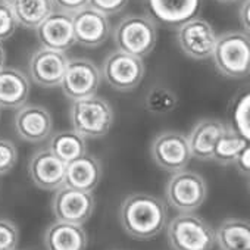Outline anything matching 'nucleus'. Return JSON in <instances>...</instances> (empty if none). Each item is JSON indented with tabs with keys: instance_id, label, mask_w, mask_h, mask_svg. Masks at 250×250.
Returning a JSON list of instances; mask_svg holds the SVG:
<instances>
[{
	"instance_id": "obj_11",
	"label": "nucleus",
	"mask_w": 250,
	"mask_h": 250,
	"mask_svg": "<svg viewBox=\"0 0 250 250\" xmlns=\"http://www.w3.org/2000/svg\"><path fill=\"white\" fill-rule=\"evenodd\" d=\"M94 196L90 191L62 186L55 190L52 199V212L56 221L83 225L94 212Z\"/></svg>"
},
{
	"instance_id": "obj_7",
	"label": "nucleus",
	"mask_w": 250,
	"mask_h": 250,
	"mask_svg": "<svg viewBox=\"0 0 250 250\" xmlns=\"http://www.w3.org/2000/svg\"><path fill=\"white\" fill-rule=\"evenodd\" d=\"M100 74L113 90L125 93L140 85L145 77V63L143 59L116 49L103 61Z\"/></svg>"
},
{
	"instance_id": "obj_20",
	"label": "nucleus",
	"mask_w": 250,
	"mask_h": 250,
	"mask_svg": "<svg viewBox=\"0 0 250 250\" xmlns=\"http://www.w3.org/2000/svg\"><path fill=\"white\" fill-rule=\"evenodd\" d=\"M30 80L17 69L3 66L0 69V109H20L30 96Z\"/></svg>"
},
{
	"instance_id": "obj_5",
	"label": "nucleus",
	"mask_w": 250,
	"mask_h": 250,
	"mask_svg": "<svg viewBox=\"0 0 250 250\" xmlns=\"http://www.w3.org/2000/svg\"><path fill=\"white\" fill-rule=\"evenodd\" d=\"M158 42L155 21L146 15H128L113 30V43L118 50L140 59L149 56Z\"/></svg>"
},
{
	"instance_id": "obj_6",
	"label": "nucleus",
	"mask_w": 250,
	"mask_h": 250,
	"mask_svg": "<svg viewBox=\"0 0 250 250\" xmlns=\"http://www.w3.org/2000/svg\"><path fill=\"white\" fill-rule=\"evenodd\" d=\"M165 197L168 205L180 213L196 212L208 197V186L200 174L181 169L171 174L165 187Z\"/></svg>"
},
{
	"instance_id": "obj_1",
	"label": "nucleus",
	"mask_w": 250,
	"mask_h": 250,
	"mask_svg": "<svg viewBox=\"0 0 250 250\" xmlns=\"http://www.w3.org/2000/svg\"><path fill=\"white\" fill-rule=\"evenodd\" d=\"M167 205L156 196L133 193L127 196L119 208V222L131 238L152 240L167 227Z\"/></svg>"
},
{
	"instance_id": "obj_3",
	"label": "nucleus",
	"mask_w": 250,
	"mask_h": 250,
	"mask_svg": "<svg viewBox=\"0 0 250 250\" xmlns=\"http://www.w3.org/2000/svg\"><path fill=\"white\" fill-rule=\"evenodd\" d=\"M171 250H213L215 231L212 225L194 212L178 213L167 227Z\"/></svg>"
},
{
	"instance_id": "obj_21",
	"label": "nucleus",
	"mask_w": 250,
	"mask_h": 250,
	"mask_svg": "<svg viewBox=\"0 0 250 250\" xmlns=\"http://www.w3.org/2000/svg\"><path fill=\"white\" fill-rule=\"evenodd\" d=\"M46 250H85L87 232L83 225L55 221L44 232Z\"/></svg>"
},
{
	"instance_id": "obj_10",
	"label": "nucleus",
	"mask_w": 250,
	"mask_h": 250,
	"mask_svg": "<svg viewBox=\"0 0 250 250\" xmlns=\"http://www.w3.org/2000/svg\"><path fill=\"white\" fill-rule=\"evenodd\" d=\"M102 83V74L97 65L87 58H74L68 61L61 88L63 94L77 100L97 93Z\"/></svg>"
},
{
	"instance_id": "obj_13",
	"label": "nucleus",
	"mask_w": 250,
	"mask_h": 250,
	"mask_svg": "<svg viewBox=\"0 0 250 250\" xmlns=\"http://www.w3.org/2000/svg\"><path fill=\"white\" fill-rule=\"evenodd\" d=\"M28 174L36 187L55 191L65 186L66 164L61 161L49 147L33 153L28 162Z\"/></svg>"
},
{
	"instance_id": "obj_33",
	"label": "nucleus",
	"mask_w": 250,
	"mask_h": 250,
	"mask_svg": "<svg viewBox=\"0 0 250 250\" xmlns=\"http://www.w3.org/2000/svg\"><path fill=\"white\" fill-rule=\"evenodd\" d=\"M232 165L237 168V171L243 177H249V171H250V147L249 146H246L240 152V155L237 156V159L234 161Z\"/></svg>"
},
{
	"instance_id": "obj_14",
	"label": "nucleus",
	"mask_w": 250,
	"mask_h": 250,
	"mask_svg": "<svg viewBox=\"0 0 250 250\" xmlns=\"http://www.w3.org/2000/svg\"><path fill=\"white\" fill-rule=\"evenodd\" d=\"M17 134L28 143H42L47 140L53 130L50 112L40 104H24L18 109L15 119Z\"/></svg>"
},
{
	"instance_id": "obj_17",
	"label": "nucleus",
	"mask_w": 250,
	"mask_h": 250,
	"mask_svg": "<svg viewBox=\"0 0 250 250\" xmlns=\"http://www.w3.org/2000/svg\"><path fill=\"white\" fill-rule=\"evenodd\" d=\"M227 125L216 118L200 119L187 136L191 158L197 161H210L213 147Z\"/></svg>"
},
{
	"instance_id": "obj_24",
	"label": "nucleus",
	"mask_w": 250,
	"mask_h": 250,
	"mask_svg": "<svg viewBox=\"0 0 250 250\" xmlns=\"http://www.w3.org/2000/svg\"><path fill=\"white\" fill-rule=\"evenodd\" d=\"M49 149L65 164L75 161L77 158L87 153V143L83 136L74 130L58 131L50 137Z\"/></svg>"
},
{
	"instance_id": "obj_28",
	"label": "nucleus",
	"mask_w": 250,
	"mask_h": 250,
	"mask_svg": "<svg viewBox=\"0 0 250 250\" xmlns=\"http://www.w3.org/2000/svg\"><path fill=\"white\" fill-rule=\"evenodd\" d=\"M18 22L12 5L0 0V43L11 39L17 31Z\"/></svg>"
},
{
	"instance_id": "obj_32",
	"label": "nucleus",
	"mask_w": 250,
	"mask_h": 250,
	"mask_svg": "<svg viewBox=\"0 0 250 250\" xmlns=\"http://www.w3.org/2000/svg\"><path fill=\"white\" fill-rule=\"evenodd\" d=\"M52 2H53L56 11L72 15V14L78 12L80 9L88 6L90 0H52Z\"/></svg>"
},
{
	"instance_id": "obj_2",
	"label": "nucleus",
	"mask_w": 250,
	"mask_h": 250,
	"mask_svg": "<svg viewBox=\"0 0 250 250\" xmlns=\"http://www.w3.org/2000/svg\"><path fill=\"white\" fill-rule=\"evenodd\" d=\"M69 118L72 130L84 139H100L110 131L115 112L106 99L93 94L72 100Z\"/></svg>"
},
{
	"instance_id": "obj_31",
	"label": "nucleus",
	"mask_w": 250,
	"mask_h": 250,
	"mask_svg": "<svg viewBox=\"0 0 250 250\" xmlns=\"http://www.w3.org/2000/svg\"><path fill=\"white\" fill-rule=\"evenodd\" d=\"M127 3H128V0H90L88 6L109 17V15H115L121 12L127 6Z\"/></svg>"
},
{
	"instance_id": "obj_29",
	"label": "nucleus",
	"mask_w": 250,
	"mask_h": 250,
	"mask_svg": "<svg viewBox=\"0 0 250 250\" xmlns=\"http://www.w3.org/2000/svg\"><path fill=\"white\" fill-rule=\"evenodd\" d=\"M18 241V227L9 219L0 218V250H17Z\"/></svg>"
},
{
	"instance_id": "obj_22",
	"label": "nucleus",
	"mask_w": 250,
	"mask_h": 250,
	"mask_svg": "<svg viewBox=\"0 0 250 250\" xmlns=\"http://www.w3.org/2000/svg\"><path fill=\"white\" fill-rule=\"evenodd\" d=\"M219 250H250V225L240 218L224 219L215 231Z\"/></svg>"
},
{
	"instance_id": "obj_18",
	"label": "nucleus",
	"mask_w": 250,
	"mask_h": 250,
	"mask_svg": "<svg viewBox=\"0 0 250 250\" xmlns=\"http://www.w3.org/2000/svg\"><path fill=\"white\" fill-rule=\"evenodd\" d=\"M202 0H149L152 20L169 27H178L197 17Z\"/></svg>"
},
{
	"instance_id": "obj_36",
	"label": "nucleus",
	"mask_w": 250,
	"mask_h": 250,
	"mask_svg": "<svg viewBox=\"0 0 250 250\" xmlns=\"http://www.w3.org/2000/svg\"><path fill=\"white\" fill-rule=\"evenodd\" d=\"M218 2H221V3H234V2H237V0H218Z\"/></svg>"
},
{
	"instance_id": "obj_19",
	"label": "nucleus",
	"mask_w": 250,
	"mask_h": 250,
	"mask_svg": "<svg viewBox=\"0 0 250 250\" xmlns=\"http://www.w3.org/2000/svg\"><path fill=\"white\" fill-rule=\"evenodd\" d=\"M102 177L103 167L100 161L93 155L84 153L75 161L66 164L65 186L93 193V190L99 186Z\"/></svg>"
},
{
	"instance_id": "obj_15",
	"label": "nucleus",
	"mask_w": 250,
	"mask_h": 250,
	"mask_svg": "<svg viewBox=\"0 0 250 250\" xmlns=\"http://www.w3.org/2000/svg\"><path fill=\"white\" fill-rule=\"evenodd\" d=\"M72 28L75 43L84 47H97L103 44L110 33L107 15L85 6L72 14Z\"/></svg>"
},
{
	"instance_id": "obj_12",
	"label": "nucleus",
	"mask_w": 250,
	"mask_h": 250,
	"mask_svg": "<svg viewBox=\"0 0 250 250\" xmlns=\"http://www.w3.org/2000/svg\"><path fill=\"white\" fill-rule=\"evenodd\" d=\"M68 56L65 52L53 50L47 47L37 49L28 62V72L31 80L44 88L59 87L68 65Z\"/></svg>"
},
{
	"instance_id": "obj_26",
	"label": "nucleus",
	"mask_w": 250,
	"mask_h": 250,
	"mask_svg": "<svg viewBox=\"0 0 250 250\" xmlns=\"http://www.w3.org/2000/svg\"><path fill=\"white\" fill-rule=\"evenodd\" d=\"M177 94L165 85H153L146 94V109L155 115H167L177 107Z\"/></svg>"
},
{
	"instance_id": "obj_25",
	"label": "nucleus",
	"mask_w": 250,
	"mask_h": 250,
	"mask_svg": "<svg viewBox=\"0 0 250 250\" xmlns=\"http://www.w3.org/2000/svg\"><path fill=\"white\" fill-rule=\"evenodd\" d=\"M249 146V140H246L241 134H238L231 125H227L224 133L218 139L213 152H212V159L219 165L228 167L232 165L240 152Z\"/></svg>"
},
{
	"instance_id": "obj_30",
	"label": "nucleus",
	"mask_w": 250,
	"mask_h": 250,
	"mask_svg": "<svg viewBox=\"0 0 250 250\" xmlns=\"http://www.w3.org/2000/svg\"><path fill=\"white\" fill-rule=\"evenodd\" d=\"M18 161L17 146L6 139H0V175H5L14 169Z\"/></svg>"
},
{
	"instance_id": "obj_35",
	"label": "nucleus",
	"mask_w": 250,
	"mask_h": 250,
	"mask_svg": "<svg viewBox=\"0 0 250 250\" xmlns=\"http://www.w3.org/2000/svg\"><path fill=\"white\" fill-rule=\"evenodd\" d=\"M5 61H6V53H5V49L3 46L0 44V69L5 66Z\"/></svg>"
},
{
	"instance_id": "obj_9",
	"label": "nucleus",
	"mask_w": 250,
	"mask_h": 250,
	"mask_svg": "<svg viewBox=\"0 0 250 250\" xmlns=\"http://www.w3.org/2000/svg\"><path fill=\"white\" fill-rule=\"evenodd\" d=\"M150 155L161 169L171 174L186 169L191 161L187 136L180 131H164L156 136L150 146Z\"/></svg>"
},
{
	"instance_id": "obj_8",
	"label": "nucleus",
	"mask_w": 250,
	"mask_h": 250,
	"mask_svg": "<svg viewBox=\"0 0 250 250\" xmlns=\"http://www.w3.org/2000/svg\"><path fill=\"white\" fill-rule=\"evenodd\" d=\"M216 37L213 27L199 17L177 27V42L180 49L186 56L194 61H206L212 58Z\"/></svg>"
},
{
	"instance_id": "obj_4",
	"label": "nucleus",
	"mask_w": 250,
	"mask_h": 250,
	"mask_svg": "<svg viewBox=\"0 0 250 250\" xmlns=\"http://www.w3.org/2000/svg\"><path fill=\"white\" fill-rule=\"evenodd\" d=\"M216 69L228 78H244L250 71V39L244 31H228L216 37L212 58Z\"/></svg>"
},
{
	"instance_id": "obj_16",
	"label": "nucleus",
	"mask_w": 250,
	"mask_h": 250,
	"mask_svg": "<svg viewBox=\"0 0 250 250\" xmlns=\"http://www.w3.org/2000/svg\"><path fill=\"white\" fill-rule=\"evenodd\" d=\"M36 34L43 47L66 52L75 44L72 15L55 9L36 28Z\"/></svg>"
},
{
	"instance_id": "obj_23",
	"label": "nucleus",
	"mask_w": 250,
	"mask_h": 250,
	"mask_svg": "<svg viewBox=\"0 0 250 250\" xmlns=\"http://www.w3.org/2000/svg\"><path fill=\"white\" fill-rule=\"evenodd\" d=\"M12 9L18 25L36 30L55 11V5L52 0H17Z\"/></svg>"
},
{
	"instance_id": "obj_27",
	"label": "nucleus",
	"mask_w": 250,
	"mask_h": 250,
	"mask_svg": "<svg viewBox=\"0 0 250 250\" xmlns=\"http://www.w3.org/2000/svg\"><path fill=\"white\" fill-rule=\"evenodd\" d=\"M249 91L241 93L238 99L232 103L231 118L232 124L231 127L241 134L246 140L250 139V99Z\"/></svg>"
},
{
	"instance_id": "obj_37",
	"label": "nucleus",
	"mask_w": 250,
	"mask_h": 250,
	"mask_svg": "<svg viewBox=\"0 0 250 250\" xmlns=\"http://www.w3.org/2000/svg\"><path fill=\"white\" fill-rule=\"evenodd\" d=\"M2 2H6V3H9V5H12L14 2H17V0H2Z\"/></svg>"
},
{
	"instance_id": "obj_34",
	"label": "nucleus",
	"mask_w": 250,
	"mask_h": 250,
	"mask_svg": "<svg viewBox=\"0 0 250 250\" xmlns=\"http://www.w3.org/2000/svg\"><path fill=\"white\" fill-rule=\"evenodd\" d=\"M249 11H250V0H243L240 8V22L244 28V33L249 34L250 30V20H249Z\"/></svg>"
}]
</instances>
